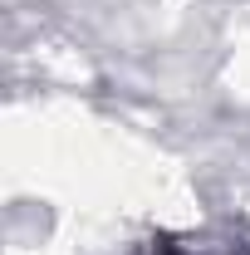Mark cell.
I'll return each mask as SVG.
<instances>
[{
    "mask_svg": "<svg viewBox=\"0 0 250 255\" xmlns=\"http://www.w3.org/2000/svg\"><path fill=\"white\" fill-rule=\"evenodd\" d=\"M152 255H182V251H177V246H157Z\"/></svg>",
    "mask_w": 250,
    "mask_h": 255,
    "instance_id": "obj_1",
    "label": "cell"
}]
</instances>
